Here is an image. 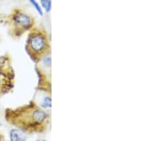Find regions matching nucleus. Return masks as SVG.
Wrapping results in <instances>:
<instances>
[{"label":"nucleus","mask_w":161,"mask_h":141,"mask_svg":"<svg viewBox=\"0 0 161 141\" xmlns=\"http://www.w3.org/2000/svg\"><path fill=\"white\" fill-rule=\"evenodd\" d=\"M26 50L30 57L36 63L45 56L51 54L50 38L47 31L42 28H35L28 36Z\"/></svg>","instance_id":"2"},{"label":"nucleus","mask_w":161,"mask_h":141,"mask_svg":"<svg viewBox=\"0 0 161 141\" xmlns=\"http://www.w3.org/2000/svg\"><path fill=\"white\" fill-rule=\"evenodd\" d=\"M10 140L12 141H21L25 140L27 139V135L24 131L20 129L14 128L12 129L9 132Z\"/></svg>","instance_id":"5"},{"label":"nucleus","mask_w":161,"mask_h":141,"mask_svg":"<svg viewBox=\"0 0 161 141\" xmlns=\"http://www.w3.org/2000/svg\"><path fill=\"white\" fill-rule=\"evenodd\" d=\"M40 3L46 12H50L51 10V0H40Z\"/></svg>","instance_id":"7"},{"label":"nucleus","mask_w":161,"mask_h":141,"mask_svg":"<svg viewBox=\"0 0 161 141\" xmlns=\"http://www.w3.org/2000/svg\"><path fill=\"white\" fill-rule=\"evenodd\" d=\"M1 125H2V122L0 121V126H1Z\"/></svg>","instance_id":"9"},{"label":"nucleus","mask_w":161,"mask_h":141,"mask_svg":"<svg viewBox=\"0 0 161 141\" xmlns=\"http://www.w3.org/2000/svg\"><path fill=\"white\" fill-rule=\"evenodd\" d=\"M40 107L44 108H51V96L50 94L45 96L40 103Z\"/></svg>","instance_id":"6"},{"label":"nucleus","mask_w":161,"mask_h":141,"mask_svg":"<svg viewBox=\"0 0 161 141\" xmlns=\"http://www.w3.org/2000/svg\"><path fill=\"white\" fill-rule=\"evenodd\" d=\"M30 3L32 4V6L35 7V9L37 10V12L39 13L41 16H42L43 12H42V8H41V7L40 6V4H38V2L36 1V0H30Z\"/></svg>","instance_id":"8"},{"label":"nucleus","mask_w":161,"mask_h":141,"mask_svg":"<svg viewBox=\"0 0 161 141\" xmlns=\"http://www.w3.org/2000/svg\"><path fill=\"white\" fill-rule=\"evenodd\" d=\"M34 25V18L21 9H15L9 17V33L14 38L21 37L27 31L32 29Z\"/></svg>","instance_id":"3"},{"label":"nucleus","mask_w":161,"mask_h":141,"mask_svg":"<svg viewBox=\"0 0 161 141\" xmlns=\"http://www.w3.org/2000/svg\"><path fill=\"white\" fill-rule=\"evenodd\" d=\"M6 117L10 124L24 133H44L50 124V115L35 103L7 110Z\"/></svg>","instance_id":"1"},{"label":"nucleus","mask_w":161,"mask_h":141,"mask_svg":"<svg viewBox=\"0 0 161 141\" xmlns=\"http://www.w3.org/2000/svg\"><path fill=\"white\" fill-rule=\"evenodd\" d=\"M37 73L39 74L40 90L51 93L52 81H51V54L45 56L42 60L37 63Z\"/></svg>","instance_id":"4"}]
</instances>
